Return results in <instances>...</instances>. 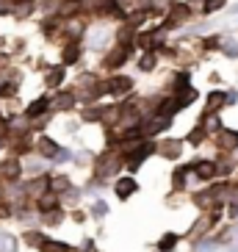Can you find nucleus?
<instances>
[{
	"instance_id": "1",
	"label": "nucleus",
	"mask_w": 238,
	"mask_h": 252,
	"mask_svg": "<svg viewBox=\"0 0 238 252\" xmlns=\"http://www.w3.org/2000/svg\"><path fill=\"white\" fill-rule=\"evenodd\" d=\"M103 89L108 92V94H127V92L133 89V81H130V78H125V75H119V78L105 81V83H103Z\"/></svg>"
},
{
	"instance_id": "2",
	"label": "nucleus",
	"mask_w": 238,
	"mask_h": 252,
	"mask_svg": "<svg viewBox=\"0 0 238 252\" xmlns=\"http://www.w3.org/2000/svg\"><path fill=\"white\" fill-rule=\"evenodd\" d=\"M20 178V161L17 158H8V161L0 163V180H17Z\"/></svg>"
},
{
	"instance_id": "3",
	"label": "nucleus",
	"mask_w": 238,
	"mask_h": 252,
	"mask_svg": "<svg viewBox=\"0 0 238 252\" xmlns=\"http://www.w3.org/2000/svg\"><path fill=\"white\" fill-rule=\"evenodd\" d=\"M224 103H227V94L224 92H210L208 100H205V114H216Z\"/></svg>"
},
{
	"instance_id": "4",
	"label": "nucleus",
	"mask_w": 238,
	"mask_h": 252,
	"mask_svg": "<svg viewBox=\"0 0 238 252\" xmlns=\"http://www.w3.org/2000/svg\"><path fill=\"white\" fill-rule=\"evenodd\" d=\"M125 59H127V47H117V50H111V53H108V59H105V69L122 67Z\"/></svg>"
},
{
	"instance_id": "5",
	"label": "nucleus",
	"mask_w": 238,
	"mask_h": 252,
	"mask_svg": "<svg viewBox=\"0 0 238 252\" xmlns=\"http://www.w3.org/2000/svg\"><path fill=\"white\" fill-rule=\"evenodd\" d=\"M117 163H119V158L117 156H111V153H108V156H103L100 158V161H97V175H111L114 169H117Z\"/></svg>"
},
{
	"instance_id": "6",
	"label": "nucleus",
	"mask_w": 238,
	"mask_h": 252,
	"mask_svg": "<svg viewBox=\"0 0 238 252\" xmlns=\"http://www.w3.org/2000/svg\"><path fill=\"white\" fill-rule=\"evenodd\" d=\"M47 105H50V100H47V97H39V100H33V103L28 105V111H25V117H28V119L42 117V114L47 111Z\"/></svg>"
},
{
	"instance_id": "7",
	"label": "nucleus",
	"mask_w": 238,
	"mask_h": 252,
	"mask_svg": "<svg viewBox=\"0 0 238 252\" xmlns=\"http://www.w3.org/2000/svg\"><path fill=\"white\" fill-rule=\"evenodd\" d=\"M36 150L42 153L45 158H53V156H59V144L53 139H47V136H42V139L36 141Z\"/></svg>"
},
{
	"instance_id": "8",
	"label": "nucleus",
	"mask_w": 238,
	"mask_h": 252,
	"mask_svg": "<svg viewBox=\"0 0 238 252\" xmlns=\"http://www.w3.org/2000/svg\"><path fill=\"white\" fill-rule=\"evenodd\" d=\"M166 125H169V117H161V114H158V117L152 119V122H149V125H144L142 136H155L158 130H164Z\"/></svg>"
},
{
	"instance_id": "9",
	"label": "nucleus",
	"mask_w": 238,
	"mask_h": 252,
	"mask_svg": "<svg viewBox=\"0 0 238 252\" xmlns=\"http://www.w3.org/2000/svg\"><path fill=\"white\" fill-rule=\"evenodd\" d=\"M136 189H139V183H136L133 178H119V183H117V194H119V197H130Z\"/></svg>"
},
{
	"instance_id": "10",
	"label": "nucleus",
	"mask_w": 238,
	"mask_h": 252,
	"mask_svg": "<svg viewBox=\"0 0 238 252\" xmlns=\"http://www.w3.org/2000/svg\"><path fill=\"white\" fill-rule=\"evenodd\" d=\"M180 147H183V141L169 139V141H164V144L158 147V153H161V156H169V158H178L180 156Z\"/></svg>"
},
{
	"instance_id": "11",
	"label": "nucleus",
	"mask_w": 238,
	"mask_h": 252,
	"mask_svg": "<svg viewBox=\"0 0 238 252\" xmlns=\"http://www.w3.org/2000/svg\"><path fill=\"white\" fill-rule=\"evenodd\" d=\"M219 144L224 150H236L238 147V130H222L219 133Z\"/></svg>"
},
{
	"instance_id": "12",
	"label": "nucleus",
	"mask_w": 238,
	"mask_h": 252,
	"mask_svg": "<svg viewBox=\"0 0 238 252\" xmlns=\"http://www.w3.org/2000/svg\"><path fill=\"white\" fill-rule=\"evenodd\" d=\"M188 17V6H175V11H172V17L166 20V28H178L183 20Z\"/></svg>"
},
{
	"instance_id": "13",
	"label": "nucleus",
	"mask_w": 238,
	"mask_h": 252,
	"mask_svg": "<svg viewBox=\"0 0 238 252\" xmlns=\"http://www.w3.org/2000/svg\"><path fill=\"white\" fill-rule=\"evenodd\" d=\"M194 172H197V178H200V180H210L216 175V166H213V163H208V161H202V163L194 166Z\"/></svg>"
},
{
	"instance_id": "14",
	"label": "nucleus",
	"mask_w": 238,
	"mask_h": 252,
	"mask_svg": "<svg viewBox=\"0 0 238 252\" xmlns=\"http://www.w3.org/2000/svg\"><path fill=\"white\" fill-rule=\"evenodd\" d=\"M194 100H197V92H194V89H178V97H175L178 108H183V105H191Z\"/></svg>"
},
{
	"instance_id": "15",
	"label": "nucleus",
	"mask_w": 238,
	"mask_h": 252,
	"mask_svg": "<svg viewBox=\"0 0 238 252\" xmlns=\"http://www.w3.org/2000/svg\"><path fill=\"white\" fill-rule=\"evenodd\" d=\"M61 59H64V64H75V61L81 59V47L75 45V42H72V45H67V47H64V56H61Z\"/></svg>"
},
{
	"instance_id": "16",
	"label": "nucleus",
	"mask_w": 238,
	"mask_h": 252,
	"mask_svg": "<svg viewBox=\"0 0 238 252\" xmlns=\"http://www.w3.org/2000/svg\"><path fill=\"white\" fill-rule=\"evenodd\" d=\"M47 189H50L53 194L56 191H69V180L67 178H53V180H47Z\"/></svg>"
},
{
	"instance_id": "17",
	"label": "nucleus",
	"mask_w": 238,
	"mask_h": 252,
	"mask_svg": "<svg viewBox=\"0 0 238 252\" xmlns=\"http://www.w3.org/2000/svg\"><path fill=\"white\" fill-rule=\"evenodd\" d=\"M53 208H59V202H56V194H45V197H39V211H53Z\"/></svg>"
},
{
	"instance_id": "18",
	"label": "nucleus",
	"mask_w": 238,
	"mask_h": 252,
	"mask_svg": "<svg viewBox=\"0 0 238 252\" xmlns=\"http://www.w3.org/2000/svg\"><path fill=\"white\" fill-rule=\"evenodd\" d=\"M39 250H42V252H72L67 244H61V241H45Z\"/></svg>"
},
{
	"instance_id": "19",
	"label": "nucleus",
	"mask_w": 238,
	"mask_h": 252,
	"mask_svg": "<svg viewBox=\"0 0 238 252\" xmlns=\"http://www.w3.org/2000/svg\"><path fill=\"white\" fill-rule=\"evenodd\" d=\"M72 105H75V92L72 94H69V92L67 94H59V100H56V108H61V111H67V108H72Z\"/></svg>"
},
{
	"instance_id": "20",
	"label": "nucleus",
	"mask_w": 238,
	"mask_h": 252,
	"mask_svg": "<svg viewBox=\"0 0 238 252\" xmlns=\"http://www.w3.org/2000/svg\"><path fill=\"white\" fill-rule=\"evenodd\" d=\"M175 244H178V236H172V233H169V236H164V238H161V244H158V250H161V252H172V247H175Z\"/></svg>"
},
{
	"instance_id": "21",
	"label": "nucleus",
	"mask_w": 238,
	"mask_h": 252,
	"mask_svg": "<svg viewBox=\"0 0 238 252\" xmlns=\"http://www.w3.org/2000/svg\"><path fill=\"white\" fill-rule=\"evenodd\" d=\"M186 175H188L186 166H178V169H175V175H172V178H175V189H183V183H186Z\"/></svg>"
},
{
	"instance_id": "22",
	"label": "nucleus",
	"mask_w": 238,
	"mask_h": 252,
	"mask_svg": "<svg viewBox=\"0 0 238 252\" xmlns=\"http://www.w3.org/2000/svg\"><path fill=\"white\" fill-rule=\"evenodd\" d=\"M61 81H64V67H56L50 75H47V83H50V86H59Z\"/></svg>"
},
{
	"instance_id": "23",
	"label": "nucleus",
	"mask_w": 238,
	"mask_h": 252,
	"mask_svg": "<svg viewBox=\"0 0 238 252\" xmlns=\"http://www.w3.org/2000/svg\"><path fill=\"white\" fill-rule=\"evenodd\" d=\"M78 8H81V3H78V0H64V6H61V14L69 17V14H75Z\"/></svg>"
},
{
	"instance_id": "24",
	"label": "nucleus",
	"mask_w": 238,
	"mask_h": 252,
	"mask_svg": "<svg viewBox=\"0 0 238 252\" xmlns=\"http://www.w3.org/2000/svg\"><path fill=\"white\" fill-rule=\"evenodd\" d=\"M222 6H224V0H205L202 11H205V14H213V11H219Z\"/></svg>"
},
{
	"instance_id": "25",
	"label": "nucleus",
	"mask_w": 238,
	"mask_h": 252,
	"mask_svg": "<svg viewBox=\"0 0 238 252\" xmlns=\"http://www.w3.org/2000/svg\"><path fill=\"white\" fill-rule=\"evenodd\" d=\"M139 67H142V69H152V67H155V56H152V53H144L142 61H139Z\"/></svg>"
},
{
	"instance_id": "26",
	"label": "nucleus",
	"mask_w": 238,
	"mask_h": 252,
	"mask_svg": "<svg viewBox=\"0 0 238 252\" xmlns=\"http://www.w3.org/2000/svg\"><path fill=\"white\" fill-rule=\"evenodd\" d=\"M0 94H3V97L17 94V83H0Z\"/></svg>"
},
{
	"instance_id": "27",
	"label": "nucleus",
	"mask_w": 238,
	"mask_h": 252,
	"mask_svg": "<svg viewBox=\"0 0 238 252\" xmlns=\"http://www.w3.org/2000/svg\"><path fill=\"white\" fill-rule=\"evenodd\" d=\"M202 136H205V130H202V127H194L191 133H188V141H191V144H200Z\"/></svg>"
},
{
	"instance_id": "28",
	"label": "nucleus",
	"mask_w": 238,
	"mask_h": 252,
	"mask_svg": "<svg viewBox=\"0 0 238 252\" xmlns=\"http://www.w3.org/2000/svg\"><path fill=\"white\" fill-rule=\"evenodd\" d=\"M25 241H28V244H39V247L45 244V238L39 236V233H25Z\"/></svg>"
},
{
	"instance_id": "29",
	"label": "nucleus",
	"mask_w": 238,
	"mask_h": 252,
	"mask_svg": "<svg viewBox=\"0 0 238 252\" xmlns=\"http://www.w3.org/2000/svg\"><path fill=\"white\" fill-rule=\"evenodd\" d=\"M227 202H236L238 205V186H227Z\"/></svg>"
},
{
	"instance_id": "30",
	"label": "nucleus",
	"mask_w": 238,
	"mask_h": 252,
	"mask_svg": "<svg viewBox=\"0 0 238 252\" xmlns=\"http://www.w3.org/2000/svg\"><path fill=\"white\" fill-rule=\"evenodd\" d=\"M100 117H103V114H100V108H97V111H94V108H89V111L83 114V119H86V122H94V119H100Z\"/></svg>"
},
{
	"instance_id": "31",
	"label": "nucleus",
	"mask_w": 238,
	"mask_h": 252,
	"mask_svg": "<svg viewBox=\"0 0 238 252\" xmlns=\"http://www.w3.org/2000/svg\"><path fill=\"white\" fill-rule=\"evenodd\" d=\"M224 53H227V56H233V59H236V56H238V42H230V45L224 47Z\"/></svg>"
}]
</instances>
